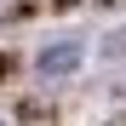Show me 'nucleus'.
<instances>
[{
    "label": "nucleus",
    "instance_id": "1",
    "mask_svg": "<svg viewBox=\"0 0 126 126\" xmlns=\"http://www.w3.org/2000/svg\"><path fill=\"white\" fill-rule=\"evenodd\" d=\"M69 69H80V46L75 40H57V46L40 52V75H69Z\"/></svg>",
    "mask_w": 126,
    "mask_h": 126
},
{
    "label": "nucleus",
    "instance_id": "2",
    "mask_svg": "<svg viewBox=\"0 0 126 126\" xmlns=\"http://www.w3.org/2000/svg\"><path fill=\"white\" fill-rule=\"evenodd\" d=\"M0 75H6V57H0Z\"/></svg>",
    "mask_w": 126,
    "mask_h": 126
}]
</instances>
